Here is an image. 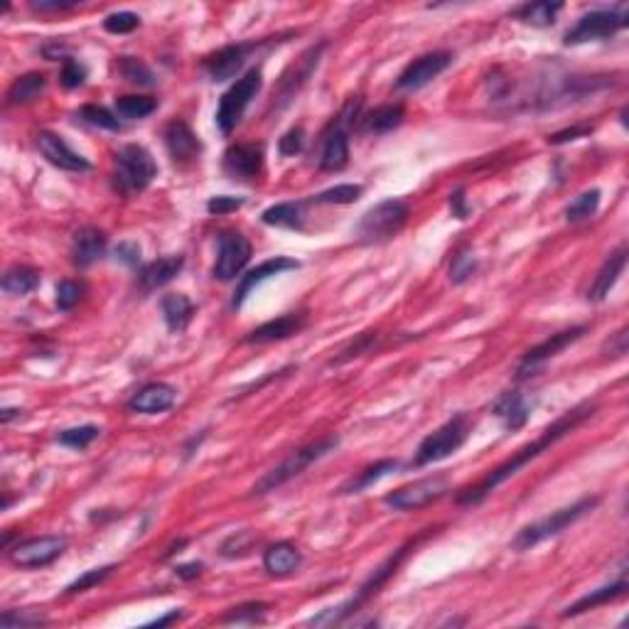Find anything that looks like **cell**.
Returning a JSON list of instances; mask_svg holds the SVG:
<instances>
[{
    "mask_svg": "<svg viewBox=\"0 0 629 629\" xmlns=\"http://www.w3.org/2000/svg\"><path fill=\"white\" fill-rule=\"evenodd\" d=\"M337 445H340V438H337V435H327V438H320V440H314V443L306 445V447H297V450H293V453L288 455L283 463L266 472V474L253 484L251 494H253V497H263V494L283 487L286 482H290L293 477H297V474H303L310 465L323 460L324 455L334 453Z\"/></svg>",
    "mask_w": 629,
    "mask_h": 629,
    "instance_id": "3",
    "label": "cell"
},
{
    "mask_svg": "<svg viewBox=\"0 0 629 629\" xmlns=\"http://www.w3.org/2000/svg\"><path fill=\"white\" fill-rule=\"evenodd\" d=\"M563 10V3H548V0H538V3H527L518 5L511 15L518 18L521 22H527L531 28H551L555 22V15Z\"/></svg>",
    "mask_w": 629,
    "mask_h": 629,
    "instance_id": "31",
    "label": "cell"
},
{
    "mask_svg": "<svg viewBox=\"0 0 629 629\" xmlns=\"http://www.w3.org/2000/svg\"><path fill=\"white\" fill-rule=\"evenodd\" d=\"M263 42L266 40H261V42H236V45L222 47V49H217L214 55L204 59V72L209 75L212 82H229V79H234L244 69L251 52L259 49Z\"/></svg>",
    "mask_w": 629,
    "mask_h": 629,
    "instance_id": "13",
    "label": "cell"
},
{
    "mask_svg": "<svg viewBox=\"0 0 629 629\" xmlns=\"http://www.w3.org/2000/svg\"><path fill=\"white\" fill-rule=\"evenodd\" d=\"M251 244L241 232H224L219 236V253L214 263V278L219 280H234L241 276V270L249 266Z\"/></svg>",
    "mask_w": 629,
    "mask_h": 629,
    "instance_id": "12",
    "label": "cell"
},
{
    "mask_svg": "<svg viewBox=\"0 0 629 629\" xmlns=\"http://www.w3.org/2000/svg\"><path fill=\"white\" fill-rule=\"evenodd\" d=\"M408 222V204L401 199H384L374 204L369 212L361 214L354 226V236L359 244H386L401 234Z\"/></svg>",
    "mask_w": 629,
    "mask_h": 629,
    "instance_id": "5",
    "label": "cell"
},
{
    "mask_svg": "<svg viewBox=\"0 0 629 629\" xmlns=\"http://www.w3.org/2000/svg\"><path fill=\"white\" fill-rule=\"evenodd\" d=\"M165 148L175 163H192L202 153V143L197 138L192 128L182 119H175L167 123L165 128Z\"/></svg>",
    "mask_w": 629,
    "mask_h": 629,
    "instance_id": "20",
    "label": "cell"
},
{
    "mask_svg": "<svg viewBox=\"0 0 629 629\" xmlns=\"http://www.w3.org/2000/svg\"><path fill=\"white\" fill-rule=\"evenodd\" d=\"M224 173L234 182H253L263 173V146L236 143L224 153Z\"/></svg>",
    "mask_w": 629,
    "mask_h": 629,
    "instance_id": "16",
    "label": "cell"
},
{
    "mask_svg": "<svg viewBox=\"0 0 629 629\" xmlns=\"http://www.w3.org/2000/svg\"><path fill=\"white\" fill-rule=\"evenodd\" d=\"M450 65H453V55H450V52H428V55L413 59V62L398 75L396 89H401V92L423 89L426 84H430L433 79H438V76L443 75Z\"/></svg>",
    "mask_w": 629,
    "mask_h": 629,
    "instance_id": "14",
    "label": "cell"
},
{
    "mask_svg": "<svg viewBox=\"0 0 629 629\" xmlns=\"http://www.w3.org/2000/svg\"><path fill=\"white\" fill-rule=\"evenodd\" d=\"M40 625H47V617L40 610H8L0 617L3 629H28Z\"/></svg>",
    "mask_w": 629,
    "mask_h": 629,
    "instance_id": "43",
    "label": "cell"
},
{
    "mask_svg": "<svg viewBox=\"0 0 629 629\" xmlns=\"http://www.w3.org/2000/svg\"><path fill=\"white\" fill-rule=\"evenodd\" d=\"M160 310H163V320H165L167 330L170 332H182L187 324H190V320H192L195 306L182 293H170V296L160 300Z\"/></svg>",
    "mask_w": 629,
    "mask_h": 629,
    "instance_id": "30",
    "label": "cell"
},
{
    "mask_svg": "<svg viewBox=\"0 0 629 629\" xmlns=\"http://www.w3.org/2000/svg\"><path fill=\"white\" fill-rule=\"evenodd\" d=\"M303 563V554L290 541H278L263 551V568L273 578H288L293 575Z\"/></svg>",
    "mask_w": 629,
    "mask_h": 629,
    "instance_id": "27",
    "label": "cell"
},
{
    "mask_svg": "<svg viewBox=\"0 0 629 629\" xmlns=\"http://www.w3.org/2000/svg\"><path fill=\"white\" fill-rule=\"evenodd\" d=\"M306 327V314L303 313H288L280 314L276 320H269L261 327H256L253 332H249V337L244 340L246 344H269V342H280V340H288L293 337L300 330Z\"/></svg>",
    "mask_w": 629,
    "mask_h": 629,
    "instance_id": "22",
    "label": "cell"
},
{
    "mask_svg": "<svg viewBox=\"0 0 629 629\" xmlns=\"http://www.w3.org/2000/svg\"><path fill=\"white\" fill-rule=\"evenodd\" d=\"M157 109L155 99L150 96H119L116 99V113L126 120H140L150 116Z\"/></svg>",
    "mask_w": 629,
    "mask_h": 629,
    "instance_id": "37",
    "label": "cell"
},
{
    "mask_svg": "<svg viewBox=\"0 0 629 629\" xmlns=\"http://www.w3.org/2000/svg\"><path fill=\"white\" fill-rule=\"evenodd\" d=\"M598 207H600V190H588V192L578 195L573 202L565 207V219L571 224L585 222V219H590L592 214L598 212Z\"/></svg>",
    "mask_w": 629,
    "mask_h": 629,
    "instance_id": "38",
    "label": "cell"
},
{
    "mask_svg": "<svg viewBox=\"0 0 629 629\" xmlns=\"http://www.w3.org/2000/svg\"><path fill=\"white\" fill-rule=\"evenodd\" d=\"M204 571V565L199 563V561H192V563H185V565H175V575L177 578H182V580H195V578H199Z\"/></svg>",
    "mask_w": 629,
    "mask_h": 629,
    "instance_id": "56",
    "label": "cell"
},
{
    "mask_svg": "<svg viewBox=\"0 0 629 629\" xmlns=\"http://www.w3.org/2000/svg\"><path fill=\"white\" fill-rule=\"evenodd\" d=\"M307 202H280L269 207L266 212L261 214V222L269 226H283V229H303V219H306Z\"/></svg>",
    "mask_w": 629,
    "mask_h": 629,
    "instance_id": "32",
    "label": "cell"
},
{
    "mask_svg": "<svg viewBox=\"0 0 629 629\" xmlns=\"http://www.w3.org/2000/svg\"><path fill=\"white\" fill-rule=\"evenodd\" d=\"M303 146H306V130L300 128V126H296V128H290L283 136V138L278 140V150H280V155H297L300 150H303Z\"/></svg>",
    "mask_w": 629,
    "mask_h": 629,
    "instance_id": "50",
    "label": "cell"
},
{
    "mask_svg": "<svg viewBox=\"0 0 629 629\" xmlns=\"http://www.w3.org/2000/svg\"><path fill=\"white\" fill-rule=\"evenodd\" d=\"M241 204H244V199H241V197L219 195V197H212V199L207 202V212L212 214V217H224V214L236 212Z\"/></svg>",
    "mask_w": 629,
    "mask_h": 629,
    "instance_id": "51",
    "label": "cell"
},
{
    "mask_svg": "<svg viewBox=\"0 0 629 629\" xmlns=\"http://www.w3.org/2000/svg\"><path fill=\"white\" fill-rule=\"evenodd\" d=\"M416 544H418V538L416 541H408L406 546L398 548L396 554L391 555V558H386V561L374 571V575H371L367 583L361 585L354 598H350V600L342 602V605H337V607H327V610H323L317 617L310 620V625H340V622L347 620L350 615L359 612L361 605H367L371 598H377L381 588H384V585L389 583L391 578L396 575L398 565L403 563V558L408 555V551H411V548H416Z\"/></svg>",
    "mask_w": 629,
    "mask_h": 629,
    "instance_id": "2",
    "label": "cell"
},
{
    "mask_svg": "<svg viewBox=\"0 0 629 629\" xmlns=\"http://www.w3.org/2000/svg\"><path fill=\"white\" fill-rule=\"evenodd\" d=\"M629 8L617 5L610 10H590L583 18L575 22L573 30L565 32V45H585V42H598V40L612 38L615 32L627 28Z\"/></svg>",
    "mask_w": 629,
    "mask_h": 629,
    "instance_id": "9",
    "label": "cell"
},
{
    "mask_svg": "<svg viewBox=\"0 0 629 629\" xmlns=\"http://www.w3.org/2000/svg\"><path fill=\"white\" fill-rule=\"evenodd\" d=\"M84 296H86V286H84L82 280H69L66 278V280H62L57 286V307L62 313H69V310H75L82 303Z\"/></svg>",
    "mask_w": 629,
    "mask_h": 629,
    "instance_id": "42",
    "label": "cell"
},
{
    "mask_svg": "<svg viewBox=\"0 0 629 629\" xmlns=\"http://www.w3.org/2000/svg\"><path fill=\"white\" fill-rule=\"evenodd\" d=\"M138 25H140V18L136 15V13H128V10H123V13H113V15H109V18L103 20V30H106V32H111V35H128V32H133Z\"/></svg>",
    "mask_w": 629,
    "mask_h": 629,
    "instance_id": "47",
    "label": "cell"
},
{
    "mask_svg": "<svg viewBox=\"0 0 629 629\" xmlns=\"http://www.w3.org/2000/svg\"><path fill=\"white\" fill-rule=\"evenodd\" d=\"M625 592H627V578H625V565H622V573L615 583L605 585V588H598V590L583 595L580 600L573 602V605L563 612V617H575V615H583V612L588 610H595V607H600V605H607V602L622 598Z\"/></svg>",
    "mask_w": 629,
    "mask_h": 629,
    "instance_id": "29",
    "label": "cell"
},
{
    "mask_svg": "<svg viewBox=\"0 0 629 629\" xmlns=\"http://www.w3.org/2000/svg\"><path fill=\"white\" fill-rule=\"evenodd\" d=\"M116 66H119L120 76L128 84H136V86H155L157 84V76L153 75V69L143 59H138V57H119Z\"/></svg>",
    "mask_w": 629,
    "mask_h": 629,
    "instance_id": "36",
    "label": "cell"
},
{
    "mask_svg": "<svg viewBox=\"0 0 629 629\" xmlns=\"http://www.w3.org/2000/svg\"><path fill=\"white\" fill-rule=\"evenodd\" d=\"M116 259L123 261L126 266H138L140 263V246L136 241H123L116 246Z\"/></svg>",
    "mask_w": 629,
    "mask_h": 629,
    "instance_id": "53",
    "label": "cell"
},
{
    "mask_svg": "<svg viewBox=\"0 0 629 629\" xmlns=\"http://www.w3.org/2000/svg\"><path fill=\"white\" fill-rule=\"evenodd\" d=\"M612 357H625L627 354V330H620L617 334H612V340L607 342Z\"/></svg>",
    "mask_w": 629,
    "mask_h": 629,
    "instance_id": "57",
    "label": "cell"
},
{
    "mask_svg": "<svg viewBox=\"0 0 629 629\" xmlns=\"http://www.w3.org/2000/svg\"><path fill=\"white\" fill-rule=\"evenodd\" d=\"M18 413H20L18 408H5V411L0 413V421H3V423H8L10 418H15V416H18Z\"/></svg>",
    "mask_w": 629,
    "mask_h": 629,
    "instance_id": "59",
    "label": "cell"
},
{
    "mask_svg": "<svg viewBox=\"0 0 629 629\" xmlns=\"http://www.w3.org/2000/svg\"><path fill=\"white\" fill-rule=\"evenodd\" d=\"M106 234L102 232V229H96V226H84V229H79V232L75 234V239H72V261H75V266H79V269H86V266H92V263H96L99 259H103V253H106Z\"/></svg>",
    "mask_w": 629,
    "mask_h": 629,
    "instance_id": "25",
    "label": "cell"
},
{
    "mask_svg": "<svg viewBox=\"0 0 629 629\" xmlns=\"http://www.w3.org/2000/svg\"><path fill=\"white\" fill-rule=\"evenodd\" d=\"M38 150L49 165L59 167L65 173H89L92 170V163L86 157L75 153L66 146L62 136L49 133V130H40L38 133Z\"/></svg>",
    "mask_w": 629,
    "mask_h": 629,
    "instance_id": "17",
    "label": "cell"
},
{
    "mask_svg": "<svg viewBox=\"0 0 629 629\" xmlns=\"http://www.w3.org/2000/svg\"><path fill=\"white\" fill-rule=\"evenodd\" d=\"M297 269H300V263H297L296 259H288V256H276V259L263 261V263H259L256 269L249 270L246 276H241L239 288H236V293H234L232 307L234 310H241L244 303H246V297H249L251 293L263 283V280H269V278L273 276H280V273H286V270H297Z\"/></svg>",
    "mask_w": 629,
    "mask_h": 629,
    "instance_id": "18",
    "label": "cell"
},
{
    "mask_svg": "<svg viewBox=\"0 0 629 629\" xmlns=\"http://www.w3.org/2000/svg\"><path fill=\"white\" fill-rule=\"evenodd\" d=\"M99 435H102V430L96 426L66 428V430H62V433L57 435V443L65 445V447H72V450H86Z\"/></svg>",
    "mask_w": 629,
    "mask_h": 629,
    "instance_id": "40",
    "label": "cell"
},
{
    "mask_svg": "<svg viewBox=\"0 0 629 629\" xmlns=\"http://www.w3.org/2000/svg\"><path fill=\"white\" fill-rule=\"evenodd\" d=\"M323 49H324V42L317 47H310L306 55L297 59V65L290 66L286 75H283L280 86H278V96H280L283 102H290V99L300 92V86L313 76V72L317 69V65H320V55H323Z\"/></svg>",
    "mask_w": 629,
    "mask_h": 629,
    "instance_id": "23",
    "label": "cell"
},
{
    "mask_svg": "<svg viewBox=\"0 0 629 629\" xmlns=\"http://www.w3.org/2000/svg\"><path fill=\"white\" fill-rule=\"evenodd\" d=\"M116 571V565H102V568H93V571H86V573L82 575V578H76L75 583L66 588V592L69 595H76V592H84L89 590V588H93V585L103 583L109 575Z\"/></svg>",
    "mask_w": 629,
    "mask_h": 629,
    "instance_id": "48",
    "label": "cell"
},
{
    "mask_svg": "<svg viewBox=\"0 0 629 629\" xmlns=\"http://www.w3.org/2000/svg\"><path fill=\"white\" fill-rule=\"evenodd\" d=\"M182 269H185V259L182 256H163V259L150 261L148 266H143L138 273L140 290L150 293L155 288L167 286L170 280H175V276H180Z\"/></svg>",
    "mask_w": 629,
    "mask_h": 629,
    "instance_id": "26",
    "label": "cell"
},
{
    "mask_svg": "<svg viewBox=\"0 0 629 629\" xmlns=\"http://www.w3.org/2000/svg\"><path fill=\"white\" fill-rule=\"evenodd\" d=\"M531 411H534V401H528V398L524 396V394H518V391L501 394V396L494 401V406H492V413L500 418L509 433H517V430H521V428L527 426L528 418H531Z\"/></svg>",
    "mask_w": 629,
    "mask_h": 629,
    "instance_id": "21",
    "label": "cell"
},
{
    "mask_svg": "<svg viewBox=\"0 0 629 629\" xmlns=\"http://www.w3.org/2000/svg\"><path fill=\"white\" fill-rule=\"evenodd\" d=\"M450 209H453L455 219H467L470 207H467V199H465V187H457L450 195Z\"/></svg>",
    "mask_w": 629,
    "mask_h": 629,
    "instance_id": "55",
    "label": "cell"
},
{
    "mask_svg": "<svg viewBox=\"0 0 629 629\" xmlns=\"http://www.w3.org/2000/svg\"><path fill=\"white\" fill-rule=\"evenodd\" d=\"M474 270H477V259H474V253H470V251H460V253L453 259V263H450V280H453L455 286H460V283H465L467 278L474 276Z\"/></svg>",
    "mask_w": 629,
    "mask_h": 629,
    "instance_id": "46",
    "label": "cell"
},
{
    "mask_svg": "<svg viewBox=\"0 0 629 629\" xmlns=\"http://www.w3.org/2000/svg\"><path fill=\"white\" fill-rule=\"evenodd\" d=\"M396 467L398 460H379V463L369 465L367 470H361L359 474L347 482L340 492H342V494H359V492L369 490L371 484H377L381 477H386V474L396 470Z\"/></svg>",
    "mask_w": 629,
    "mask_h": 629,
    "instance_id": "35",
    "label": "cell"
},
{
    "mask_svg": "<svg viewBox=\"0 0 629 629\" xmlns=\"http://www.w3.org/2000/svg\"><path fill=\"white\" fill-rule=\"evenodd\" d=\"M467 433H470V426H467V418L460 413V416L450 418L447 423L438 428L435 433H430L428 438L421 440L416 450V457H413V467H426V465L440 463L445 457H450L453 453H457L460 447L467 440Z\"/></svg>",
    "mask_w": 629,
    "mask_h": 629,
    "instance_id": "8",
    "label": "cell"
},
{
    "mask_svg": "<svg viewBox=\"0 0 629 629\" xmlns=\"http://www.w3.org/2000/svg\"><path fill=\"white\" fill-rule=\"evenodd\" d=\"M592 130L595 128H592L590 123H583V126H573V128L558 130V133H554V136H548V143H551V146H563V143H571V140H578V138H585V136H590Z\"/></svg>",
    "mask_w": 629,
    "mask_h": 629,
    "instance_id": "52",
    "label": "cell"
},
{
    "mask_svg": "<svg viewBox=\"0 0 629 629\" xmlns=\"http://www.w3.org/2000/svg\"><path fill=\"white\" fill-rule=\"evenodd\" d=\"M32 10H40V13H62V10L75 8V0H35L30 3Z\"/></svg>",
    "mask_w": 629,
    "mask_h": 629,
    "instance_id": "54",
    "label": "cell"
},
{
    "mask_svg": "<svg viewBox=\"0 0 629 629\" xmlns=\"http://www.w3.org/2000/svg\"><path fill=\"white\" fill-rule=\"evenodd\" d=\"M625 266H627V246L622 244L620 249H615L610 256L605 259L600 273L595 276L590 290H588V300H590V303H602L605 297L610 296V290L615 288V283L620 280Z\"/></svg>",
    "mask_w": 629,
    "mask_h": 629,
    "instance_id": "24",
    "label": "cell"
},
{
    "mask_svg": "<svg viewBox=\"0 0 629 629\" xmlns=\"http://www.w3.org/2000/svg\"><path fill=\"white\" fill-rule=\"evenodd\" d=\"M66 551L65 536H38L20 541L18 546L10 551V561L20 568H42L57 561Z\"/></svg>",
    "mask_w": 629,
    "mask_h": 629,
    "instance_id": "15",
    "label": "cell"
},
{
    "mask_svg": "<svg viewBox=\"0 0 629 629\" xmlns=\"http://www.w3.org/2000/svg\"><path fill=\"white\" fill-rule=\"evenodd\" d=\"M180 617H182V610H170L167 615H163V617L148 622V627H165V625H173V622H177Z\"/></svg>",
    "mask_w": 629,
    "mask_h": 629,
    "instance_id": "58",
    "label": "cell"
},
{
    "mask_svg": "<svg viewBox=\"0 0 629 629\" xmlns=\"http://www.w3.org/2000/svg\"><path fill=\"white\" fill-rule=\"evenodd\" d=\"M157 177V165L148 150L130 143L116 153V170H113V187L120 195L143 192Z\"/></svg>",
    "mask_w": 629,
    "mask_h": 629,
    "instance_id": "6",
    "label": "cell"
},
{
    "mask_svg": "<svg viewBox=\"0 0 629 629\" xmlns=\"http://www.w3.org/2000/svg\"><path fill=\"white\" fill-rule=\"evenodd\" d=\"M86 66L82 65V62H76V59H65L62 62V72H59V84L65 86V89H79L84 82H86Z\"/></svg>",
    "mask_w": 629,
    "mask_h": 629,
    "instance_id": "49",
    "label": "cell"
},
{
    "mask_svg": "<svg viewBox=\"0 0 629 629\" xmlns=\"http://www.w3.org/2000/svg\"><path fill=\"white\" fill-rule=\"evenodd\" d=\"M256 541H259V536H253L251 531H236L222 544V555L224 558H244L251 554Z\"/></svg>",
    "mask_w": 629,
    "mask_h": 629,
    "instance_id": "45",
    "label": "cell"
},
{
    "mask_svg": "<svg viewBox=\"0 0 629 629\" xmlns=\"http://www.w3.org/2000/svg\"><path fill=\"white\" fill-rule=\"evenodd\" d=\"M588 332V324H578V327H571V330H563V332L551 334L548 340H544L536 347H531L517 367V379H527V377H534L548 359H554L555 354H561L565 347H571L573 342H578L583 334Z\"/></svg>",
    "mask_w": 629,
    "mask_h": 629,
    "instance_id": "11",
    "label": "cell"
},
{
    "mask_svg": "<svg viewBox=\"0 0 629 629\" xmlns=\"http://www.w3.org/2000/svg\"><path fill=\"white\" fill-rule=\"evenodd\" d=\"M403 119H406L403 103H384V106H377V109H371L369 113L361 116L359 130L369 133V136H384V133L398 128L403 123Z\"/></svg>",
    "mask_w": 629,
    "mask_h": 629,
    "instance_id": "28",
    "label": "cell"
},
{
    "mask_svg": "<svg viewBox=\"0 0 629 629\" xmlns=\"http://www.w3.org/2000/svg\"><path fill=\"white\" fill-rule=\"evenodd\" d=\"M598 504H600L598 497H585V500L575 501V504L565 507V509H558L554 511V514H548V517L538 518V521H534V524H528V527H524L518 531L517 536H514V541H511V546H514V551H528V548L538 546V544H544L546 538L563 534L565 528L573 527L575 521L583 518L585 514H590Z\"/></svg>",
    "mask_w": 629,
    "mask_h": 629,
    "instance_id": "4",
    "label": "cell"
},
{
    "mask_svg": "<svg viewBox=\"0 0 629 629\" xmlns=\"http://www.w3.org/2000/svg\"><path fill=\"white\" fill-rule=\"evenodd\" d=\"M261 86H263V75H261V69L253 66L224 92L219 109H217V126L224 136H229L239 126L241 116L249 109V103L259 96Z\"/></svg>",
    "mask_w": 629,
    "mask_h": 629,
    "instance_id": "7",
    "label": "cell"
},
{
    "mask_svg": "<svg viewBox=\"0 0 629 629\" xmlns=\"http://www.w3.org/2000/svg\"><path fill=\"white\" fill-rule=\"evenodd\" d=\"M592 413H595V403H588V401L580 403V406L571 408L568 413H563V416L558 418V421H554L544 433L538 435L534 443L524 445L521 450H517V453L511 455L507 463H501L500 467H494V470H492L490 474L480 482V484H474V487H470V490L460 492V494H457V504L470 507V504H480V501L487 500V497H490L492 492L497 490L500 484L511 480L521 467H527L528 463H534L538 455H544L548 447H554L561 438H565L568 433H573L575 428L580 426V423H585Z\"/></svg>",
    "mask_w": 629,
    "mask_h": 629,
    "instance_id": "1",
    "label": "cell"
},
{
    "mask_svg": "<svg viewBox=\"0 0 629 629\" xmlns=\"http://www.w3.org/2000/svg\"><path fill=\"white\" fill-rule=\"evenodd\" d=\"M364 195V187L361 185H337L324 190L320 195H314L313 199L307 202L313 204H354L359 197Z\"/></svg>",
    "mask_w": 629,
    "mask_h": 629,
    "instance_id": "41",
    "label": "cell"
},
{
    "mask_svg": "<svg viewBox=\"0 0 629 629\" xmlns=\"http://www.w3.org/2000/svg\"><path fill=\"white\" fill-rule=\"evenodd\" d=\"M79 119L86 120V123L93 126V128L120 130V120L116 119L109 109L96 106V103H86V106H82V109H79Z\"/></svg>",
    "mask_w": 629,
    "mask_h": 629,
    "instance_id": "44",
    "label": "cell"
},
{
    "mask_svg": "<svg viewBox=\"0 0 629 629\" xmlns=\"http://www.w3.org/2000/svg\"><path fill=\"white\" fill-rule=\"evenodd\" d=\"M177 391L170 386V384H163V381H153V384H146L143 389H138L128 401V408L133 413H146V416H155V413H163L167 408L175 406Z\"/></svg>",
    "mask_w": 629,
    "mask_h": 629,
    "instance_id": "19",
    "label": "cell"
},
{
    "mask_svg": "<svg viewBox=\"0 0 629 629\" xmlns=\"http://www.w3.org/2000/svg\"><path fill=\"white\" fill-rule=\"evenodd\" d=\"M266 612H269V602H244L226 612L222 622L224 625H256L266 620Z\"/></svg>",
    "mask_w": 629,
    "mask_h": 629,
    "instance_id": "39",
    "label": "cell"
},
{
    "mask_svg": "<svg viewBox=\"0 0 629 629\" xmlns=\"http://www.w3.org/2000/svg\"><path fill=\"white\" fill-rule=\"evenodd\" d=\"M40 286V270L30 269V266H10L3 276V290L8 296L22 297L32 293Z\"/></svg>",
    "mask_w": 629,
    "mask_h": 629,
    "instance_id": "34",
    "label": "cell"
},
{
    "mask_svg": "<svg viewBox=\"0 0 629 629\" xmlns=\"http://www.w3.org/2000/svg\"><path fill=\"white\" fill-rule=\"evenodd\" d=\"M447 490H450V484H447L443 474H433V477H423V480L398 487V490L384 497V504L394 511H413L428 507L430 501L440 500Z\"/></svg>",
    "mask_w": 629,
    "mask_h": 629,
    "instance_id": "10",
    "label": "cell"
},
{
    "mask_svg": "<svg viewBox=\"0 0 629 629\" xmlns=\"http://www.w3.org/2000/svg\"><path fill=\"white\" fill-rule=\"evenodd\" d=\"M47 89L45 75L40 72H28V75L18 76L15 82L10 84L8 89V103L10 106H22V103H30L40 99Z\"/></svg>",
    "mask_w": 629,
    "mask_h": 629,
    "instance_id": "33",
    "label": "cell"
}]
</instances>
